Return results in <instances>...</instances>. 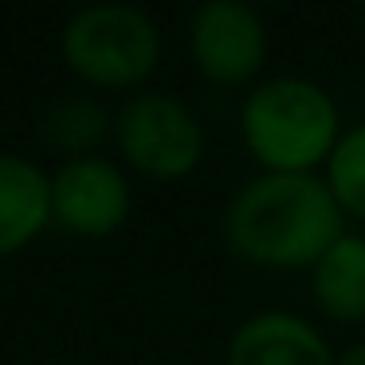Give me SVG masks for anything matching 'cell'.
Segmentation results:
<instances>
[{"label": "cell", "mask_w": 365, "mask_h": 365, "mask_svg": "<svg viewBox=\"0 0 365 365\" xmlns=\"http://www.w3.org/2000/svg\"><path fill=\"white\" fill-rule=\"evenodd\" d=\"M341 236V208L314 173H259L232 197L224 240L240 259L271 271L314 267Z\"/></svg>", "instance_id": "obj_1"}, {"label": "cell", "mask_w": 365, "mask_h": 365, "mask_svg": "<svg viewBox=\"0 0 365 365\" xmlns=\"http://www.w3.org/2000/svg\"><path fill=\"white\" fill-rule=\"evenodd\" d=\"M240 130L263 173H314L338 145L341 118L318 83L279 75L244 98Z\"/></svg>", "instance_id": "obj_2"}, {"label": "cell", "mask_w": 365, "mask_h": 365, "mask_svg": "<svg viewBox=\"0 0 365 365\" xmlns=\"http://www.w3.org/2000/svg\"><path fill=\"white\" fill-rule=\"evenodd\" d=\"M59 48L87 87L130 91L158 71L161 32L134 4H87L63 24Z\"/></svg>", "instance_id": "obj_3"}, {"label": "cell", "mask_w": 365, "mask_h": 365, "mask_svg": "<svg viewBox=\"0 0 365 365\" xmlns=\"http://www.w3.org/2000/svg\"><path fill=\"white\" fill-rule=\"evenodd\" d=\"M114 145L122 161L150 181H181L205 158V126L181 98L145 91L118 106Z\"/></svg>", "instance_id": "obj_4"}, {"label": "cell", "mask_w": 365, "mask_h": 365, "mask_svg": "<svg viewBox=\"0 0 365 365\" xmlns=\"http://www.w3.org/2000/svg\"><path fill=\"white\" fill-rule=\"evenodd\" d=\"M189 51L197 71L216 87H240L255 79L267 59V28L259 12L240 0H208L192 12Z\"/></svg>", "instance_id": "obj_5"}, {"label": "cell", "mask_w": 365, "mask_h": 365, "mask_svg": "<svg viewBox=\"0 0 365 365\" xmlns=\"http://www.w3.org/2000/svg\"><path fill=\"white\" fill-rule=\"evenodd\" d=\"M130 181L106 158H75L51 173V220L71 236L103 240L130 220Z\"/></svg>", "instance_id": "obj_6"}, {"label": "cell", "mask_w": 365, "mask_h": 365, "mask_svg": "<svg viewBox=\"0 0 365 365\" xmlns=\"http://www.w3.org/2000/svg\"><path fill=\"white\" fill-rule=\"evenodd\" d=\"M330 341L302 314L259 310L236 326L228 341V365H334Z\"/></svg>", "instance_id": "obj_7"}, {"label": "cell", "mask_w": 365, "mask_h": 365, "mask_svg": "<svg viewBox=\"0 0 365 365\" xmlns=\"http://www.w3.org/2000/svg\"><path fill=\"white\" fill-rule=\"evenodd\" d=\"M51 224V177L36 161L0 153V259L16 255Z\"/></svg>", "instance_id": "obj_8"}, {"label": "cell", "mask_w": 365, "mask_h": 365, "mask_svg": "<svg viewBox=\"0 0 365 365\" xmlns=\"http://www.w3.org/2000/svg\"><path fill=\"white\" fill-rule=\"evenodd\" d=\"M310 294L334 322H365V236L341 232L310 267Z\"/></svg>", "instance_id": "obj_9"}, {"label": "cell", "mask_w": 365, "mask_h": 365, "mask_svg": "<svg viewBox=\"0 0 365 365\" xmlns=\"http://www.w3.org/2000/svg\"><path fill=\"white\" fill-rule=\"evenodd\" d=\"M114 134V118L98 98L91 95H67L51 103L40 118V142L48 150L63 153L67 161L95 158V150Z\"/></svg>", "instance_id": "obj_10"}, {"label": "cell", "mask_w": 365, "mask_h": 365, "mask_svg": "<svg viewBox=\"0 0 365 365\" xmlns=\"http://www.w3.org/2000/svg\"><path fill=\"white\" fill-rule=\"evenodd\" d=\"M326 185H330L341 216L365 220V122L338 138L330 161H326Z\"/></svg>", "instance_id": "obj_11"}, {"label": "cell", "mask_w": 365, "mask_h": 365, "mask_svg": "<svg viewBox=\"0 0 365 365\" xmlns=\"http://www.w3.org/2000/svg\"><path fill=\"white\" fill-rule=\"evenodd\" d=\"M334 365H365V341H354V346H346L338 354V361Z\"/></svg>", "instance_id": "obj_12"}]
</instances>
